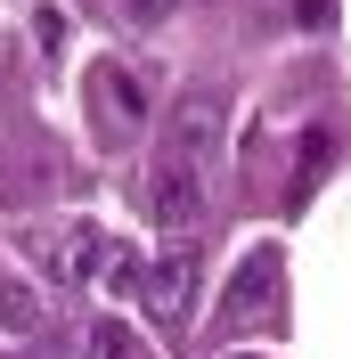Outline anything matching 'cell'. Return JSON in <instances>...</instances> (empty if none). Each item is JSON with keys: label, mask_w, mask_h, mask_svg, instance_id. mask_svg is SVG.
<instances>
[{"label": "cell", "mask_w": 351, "mask_h": 359, "mask_svg": "<svg viewBox=\"0 0 351 359\" xmlns=\"http://www.w3.org/2000/svg\"><path fill=\"white\" fill-rule=\"evenodd\" d=\"M147 212H155V229H197L204 221V172L197 163H180V156H155L147 163Z\"/></svg>", "instance_id": "obj_1"}, {"label": "cell", "mask_w": 351, "mask_h": 359, "mask_svg": "<svg viewBox=\"0 0 351 359\" xmlns=\"http://www.w3.org/2000/svg\"><path fill=\"white\" fill-rule=\"evenodd\" d=\"M220 131H229V114H220V98L213 90H197V98H180L172 107V139H164V156H180V163H213L220 156Z\"/></svg>", "instance_id": "obj_2"}, {"label": "cell", "mask_w": 351, "mask_h": 359, "mask_svg": "<svg viewBox=\"0 0 351 359\" xmlns=\"http://www.w3.org/2000/svg\"><path fill=\"white\" fill-rule=\"evenodd\" d=\"M188 294H197V253L188 245H164L147 269H139V302H147V318H164V327L188 311Z\"/></svg>", "instance_id": "obj_3"}, {"label": "cell", "mask_w": 351, "mask_h": 359, "mask_svg": "<svg viewBox=\"0 0 351 359\" xmlns=\"http://www.w3.org/2000/svg\"><path fill=\"white\" fill-rule=\"evenodd\" d=\"M278 245H262V253H245L237 262V278H229V294H220V327H253V318L278 302Z\"/></svg>", "instance_id": "obj_4"}, {"label": "cell", "mask_w": 351, "mask_h": 359, "mask_svg": "<svg viewBox=\"0 0 351 359\" xmlns=\"http://www.w3.org/2000/svg\"><path fill=\"white\" fill-rule=\"evenodd\" d=\"M90 90H98V107H107L114 131H139L147 123V66H98Z\"/></svg>", "instance_id": "obj_5"}, {"label": "cell", "mask_w": 351, "mask_h": 359, "mask_svg": "<svg viewBox=\"0 0 351 359\" xmlns=\"http://www.w3.org/2000/svg\"><path fill=\"white\" fill-rule=\"evenodd\" d=\"M0 327H8V335H33V327H41V294L25 286L17 269H0Z\"/></svg>", "instance_id": "obj_6"}, {"label": "cell", "mask_w": 351, "mask_h": 359, "mask_svg": "<svg viewBox=\"0 0 351 359\" xmlns=\"http://www.w3.org/2000/svg\"><path fill=\"white\" fill-rule=\"evenodd\" d=\"M82 359H131V327H123V318H98L82 335Z\"/></svg>", "instance_id": "obj_7"}, {"label": "cell", "mask_w": 351, "mask_h": 359, "mask_svg": "<svg viewBox=\"0 0 351 359\" xmlns=\"http://www.w3.org/2000/svg\"><path fill=\"white\" fill-rule=\"evenodd\" d=\"M33 41H41V57H66V17L41 8V17H33Z\"/></svg>", "instance_id": "obj_8"}, {"label": "cell", "mask_w": 351, "mask_h": 359, "mask_svg": "<svg viewBox=\"0 0 351 359\" xmlns=\"http://www.w3.org/2000/svg\"><path fill=\"white\" fill-rule=\"evenodd\" d=\"M180 0H123V25H139V33H155V25L172 17Z\"/></svg>", "instance_id": "obj_9"}, {"label": "cell", "mask_w": 351, "mask_h": 359, "mask_svg": "<svg viewBox=\"0 0 351 359\" xmlns=\"http://www.w3.org/2000/svg\"><path fill=\"white\" fill-rule=\"evenodd\" d=\"M294 25H303V33H319V25H335V0H294Z\"/></svg>", "instance_id": "obj_10"}]
</instances>
